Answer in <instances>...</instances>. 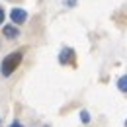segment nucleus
<instances>
[{
    "label": "nucleus",
    "mask_w": 127,
    "mask_h": 127,
    "mask_svg": "<svg viewBox=\"0 0 127 127\" xmlns=\"http://www.w3.org/2000/svg\"><path fill=\"white\" fill-rule=\"evenodd\" d=\"M22 51H14V53H10V55H6L4 57V61L0 64V72H2V76H10L14 70L18 68V64L22 63Z\"/></svg>",
    "instance_id": "f257e3e1"
},
{
    "label": "nucleus",
    "mask_w": 127,
    "mask_h": 127,
    "mask_svg": "<svg viewBox=\"0 0 127 127\" xmlns=\"http://www.w3.org/2000/svg\"><path fill=\"white\" fill-rule=\"evenodd\" d=\"M10 18H12L14 24H26V20H28V12L22 10V8H14V10L10 12Z\"/></svg>",
    "instance_id": "f03ea898"
},
{
    "label": "nucleus",
    "mask_w": 127,
    "mask_h": 127,
    "mask_svg": "<svg viewBox=\"0 0 127 127\" xmlns=\"http://www.w3.org/2000/svg\"><path fill=\"white\" fill-rule=\"evenodd\" d=\"M72 59H74V53H72L70 49H63V51H61V57H59L61 64H68V61H72Z\"/></svg>",
    "instance_id": "7ed1b4c3"
},
{
    "label": "nucleus",
    "mask_w": 127,
    "mask_h": 127,
    "mask_svg": "<svg viewBox=\"0 0 127 127\" xmlns=\"http://www.w3.org/2000/svg\"><path fill=\"white\" fill-rule=\"evenodd\" d=\"M2 33H4V37H8V39H16L18 37V30L14 26H4Z\"/></svg>",
    "instance_id": "20e7f679"
},
{
    "label": "nucleus",
    "mask_w": 127,
    "mask_h": 127,
    "mask_svg": "<svg viewBox=\"0 0 127 127\" xmlns=\"http://www.w3.org/2000/svg\"><path fill=\"white\" fill-rule=\"evenodd\" d=\"M117 86H119V90H121V92H127V76H121L119 82H117Z\"/></svg>",
    "instance_id": "39448f33"
},
{
    "label": "nucleus",
    "mask_w": 127,
    "mask_h": 127,
    "mask_svg": "<svg viewBox=\"0 0 127 127\" xmlns=\"http://www.w3.org/2000/svg\"><path fill=\"white\" fill-rule=\"evenodd\" d=\"M80 119H82L84 123H88V121H90V113H88V111H80Z\"/></svg>",
    "instance_id": "423d86ee"
},
{
    "label": "nucleus",
    "mask_w": 127,
    "mask_h": 127,
    "mask_svg": "<svg viewBox=\"0 0 127 127\" xmlns=\"http://www.w3.org/2000/svg\"><path fill=\"white\" fill-rule=\"evenodd\" d=\"M64 4H66V6H74V4H76V0H66Z\"/></svg>",
    "instance_id": "0eeeda50"
},
{
    "label": "nucleus",
    "mask_w": 127,
    "mask_h": 127,
    "mask_svg": "<svg viewBox=\"0 0 127 127\" xmlns=\"http://www.w3.org/2000/svg\"><path fill=\"white\" fill-rule=\"evenodd\" d=\"M4 18H6V16H4V10H2V8H0V24H2V22H4Z\"/></svg>",
    "instance_id": "6e6552de"
},
{
    "label": "nucleus",
    "mask_w": 127,
    "mask_h": 127,
    "mask_svg": "<svg viewBox=\"0 0 127 127\" xmlns=\"http://www.w3.org/2000/svg\"><path fill=\"white\" fill-rule=\"evenodd\" d=\"M10 127H24V125H22L20 121H14V123H12V125H10Z\"/></svg>",
    "instance_id": "1a4fd4ad"
},
{
    "label": "nucleus",
    "mask_w": 127,
    "mask_h": 127,
    "mask_svg": "<svg viewBox=\"0 0 127 127\" xmlns=\"http://www.w3.org/2000/svg\"><path fill=\"white\" fill-rule=\"evenodd\" d=\"M125 127H127V121H125Z\"/></svg>",
    "instance_id": "9d476101"
}]
</instances>
